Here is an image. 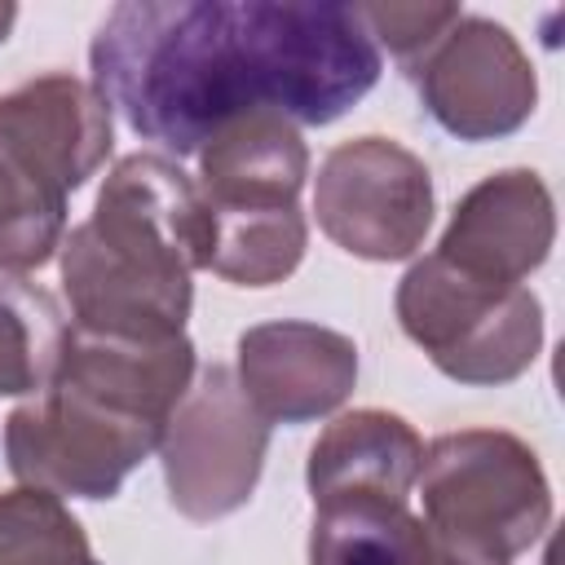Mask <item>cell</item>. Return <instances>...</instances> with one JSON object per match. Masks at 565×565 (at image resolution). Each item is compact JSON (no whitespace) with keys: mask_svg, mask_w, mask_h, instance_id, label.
<instances>
[{"mask_svg":"<svg viewBox=\"0 0 565 565\" xmlns=\"http://www.w3.org/2000/svg\"><path fill=\"white\" fill-rule=\"evenodd\" d=\"M13 22H18V4H9V0H0V44L9 40V31H13Z\"/></svg>","mask_w":565,"mask_h":565,"instance_id":"obj_21","label":"cell"},{"mask_svg":"<svg viewBox=\"0 0 565 565\" xmlns=\"http://www.w3.org/2000/svg\"><path fill=\"white\" fill-rule=\"evenodd\" d=\"M380 66L344 0H124L88 44V84L172 154H199L216 128L256 110L335 124Z\"/></svg>","mask_w":565,"mask_h":565,"instance_id":"obj_1","label":"cell"},{"mask_svg":"<svg viewBox=\"0 0 565 565\" xmlns=\"http://www.w3.org/2000/svg\"><path fill=\"white\" fill-rule=\"evenodd\" d=\"M212 238V207L177 159L150 150L115 159L88 221L57 247L71 327L128 340L185 335L190 278L207 269Z\"/></svg>","mask_w":565,"mask_h":565,"instance_id":"obj_2","label":"cell"},{"mask_svg":"<svg viewBox=\"0 0 565 565\" xmlns=\"http://www.w3.org/2000/svg\"><path fill=\"white\" fill-rule=\"evenodd\" d=\"M424 565H508V561L494 556V552H481L472 543H459V539H446V534L428 530V556H424Z\"/></svg>","mask_w":565,"mask_h":565,"instance_id":"obj_20","label":"cell"},{"mask_svg":"<svg viewBox=\"0 0 565 565\" xmlns=\"http://www.w3.org/2000/svg\"><path fill=\"white\" fill-rule=\"evenodd\" d=\"M66 313L53 291L22 274L0 278V397H40L66 344Z\"/></svg>","mask_w":565,"mask_h":565,"instance_id":"obj_16","label":"cell"},{"mask_svg":"<svg viewBox=\"0 0 565 565\" xmlns=\"http://www.w3.org/2000/svg\"><path fill=\"white\" fill-rule=\"evenodd\" d=\"M0 565H102L71 508L35 486L0 494Z\"/></svg>","mask_w":565,"mask_h":565,"instance_id":"obj_18","label":"cell"},{"mask_svg":"<svg viewBox=\"0 0 565 565\" xmlns=\"http://www.w3.org/2000/svg\"><path fill=\"white\" fill-rule=\"evenodd\" d=\"M265 455L269 424L256 415L230 366L199 371L159 437L168 499L190 521H221L238 512L256 494Z\"/></svg>","mask_w":565,"mask_h":565,"instance_id":"obj_8","label":"cell"},{"mask_svg":"<svg viewBox=\"0 0 565 565\" xmlns=\"http://www.w3.org/2000/svg\"><path fill=\"white\" fill-rule=\"evenodd\" d=\"M194 366L199 362H194L190 335L128 340V335H102V331L71 327L49 384H66L75 393H88L124 415H137L163 428L168 415L190 393Z\"/></svg>","mask_w":565,"mask_h":565,"instance_id":"obj_12","label":"cell"},{"mask_svg":"<svg viewBox=\"0 0 565 565\" xmlns=\"http://www.w3.org/2000/svg\"><path fill=\"white\" fill-rule=\"evenodd\" d=\"M556 243V203L534 168L481 177L450 212L437 256L459 274L521 287Z\"/></svg>","mask_w":565,"mask_h":565,"instance_id":"obj_11","label":"cell"},{"mask_svg":"<svg viewBox=\"0 0 565 565\" xmlns=\"http://www.w3.org/2000/svg\"><path fill=\"white\" fill-rule=\"evenodd\" d=\"M415 486L428 530L503 561L530 552L552 525L547 472L530 441L508 428H459L433 437Z\"/></svg>","mask_w":565,"mask_h":565,"instance_id":"obj_5","label":"cell"},{"mask_svg":"<svg viewBox=\"0 0 565 565\" xmlns=\"http://www.w3.org/2000/svg\"><path fill=\"white\" fill-rule=\"evenodd\" d=\"M397 322L428 362L468 388H494L521 380L543 349L539 296L503 282L459 274L437 252L419 256L393 296Z\"/></svg>","mask_w":565,"mask_h":565,"instance_id":"obj_4","label":"cell"},{"mask_svg":"<svg viewBox=\"0 0 565 565\" xmlns=\"http://www.w3.org/2000/svg\"><path fill=\"white\" fill-rule=\"evenodd\" d=\"M199 194L216 216L300 207L309 146L300 128L274 110L230 119L199 146Z\"/></svg>","mask_w":565,"mask_h":565,"instance_id":"obj_13","label":"cell"},{"mask_svg":"<svg viewBox=\"0 0 565 565\" xmlns=\"http://www.w3.org/2000/svg\"><path fill=\"white\" fill-rule=\"evenodd\" d=\"M358 9V22L366 26L371 44L388 49L397 57L402 71H411L459 18L463 9L459 4H353Z\"/></svg>","mask_w":565,"mask_h":565,"instance_id":"obj_19","label":"cell"},{"mask_svg":"<svg viewBox=\"0 0 565 565\" xmlns=\"http://www.w3.org/2000/svg\"><path fill=\"white\" fill-rule=\"evenodd\" d=\"M163 428L88 393L49 384L4 419V463L18 486L57 499H115L128 472L159 450Z\"/></svg>","mask_w":565,"mask_h":565,"instance_id":"obj_6","label":"cell"},{"mask_svg":"<svg viewBox=\"0 0 565 565\" xmlns=\"http://www.w3.org/2000/svg\"><path fill=\"white\" fill-rule=\"evenodd\" d=\"M424 441L397 415L380 406H358L335 415L305 463V486L313 503L331 499H393L406 503L419 477Z\"/></svg>","mask_w":565,"mask_h":565,"instance_id":"obj_14","label":"cell"},{"mask_svg":"<svg viewBox=\"0 0 565 565\" xmlns=\"http://www.w3.org/2000/svg\"><path fill=\"white\" fill-rule=\"evenodd\" d=\"M238 388L274 424H309L340 411L358 384V344L318 322L278 318L238 335Z\"/></svg>","mask_w":565,"mask_h":565,"instance_id":"obj_10","label":"cell"},{"mask_svg":"<svg viewBox=\"0 0 565 565\" xmlns=\"http://www.w3.org/2000/svg\"><path fill=\"white\" fill-rule=\"evenodd\" d=\"M428 525L393 499L313 503L309 565H424Z\"/></svg>","mask_w":565,"mask_h":565,"instance_id":"obj_15","label":"cell"},{"mask_svg":"<svg viewBox=\"0 0 565 565\" xmlns=\"http://www.w3.org/2000/svg\"><path fill=\"white\" fill-rule=\"evenodd\" d=\"M433 124L459 141H499L530 124L539 75L516 35L481 13H463L411 71Z\"/></svg>","mask_w":565,"mask_h":565,"instance_id":"obj_9","label":"cell"},{"mask_svg":"<svg viewBox=\"0 0 565 565\" xmlns=\"http://www.w3.org/2000/svg\"><path fill=\"white\" fill-rule=\"evenodd\" d=\"M216 238L207 269L234 287H274L296 274L309 247V225L300 207L282 212H247V216H216Z\"/></svg>","mask_w":565,"mask_h":565,"instance_id":"obj_17","label":"cell"},{"mask_svg":"<svg viewBox=\"0 0 565 565\" xmlns=\"http://www.w3.org/2000/svg\"><path fill=\"white\" fill-rule=\"evenodd\" d=\"M433 207L428 163L380 132L331 146L313 177L318 230L358 260H411L433 230Z\"/></svg>","mask_w":565,"mask_h":565,"instance_id":"obj_7","label":"cell"},{"mask_svg":"<svg viewBox=\"0 0 565 565\" xmlns=\"http://www.w3.org/2000/svg\"><path fill=\"white\" fill-rule=\"evenodd\" d=\"M115 146V110L66 71L0 93V274L57 256L71 194L97 177Z\"/></svg>","mask_w":565,"mask_h":565,"instance_id":"obj_3","label":"cell"}]
</instances>
